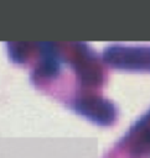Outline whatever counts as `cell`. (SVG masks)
<instances>
[{
	"label": "cell",
	"mask_w": 150,
	"mask_h": 158,
	"mask_svg": "<svg viewBox=\"0 0 150 158\" xmlns=\"http://www.w3.org/2000/svg\"><path fill=\"white\" fill-rule=\"evenodd\" d=\"M150 154V110L141 115L105 158H143Z\"/></svg>",
	"instance_id": "6da1fadb"
},
{
	"label": "cell",
	"mask_w": 150,
	"mask_h": 158,
	"mask_svg": "<svg viewBox=\"0 0 150 158\" xmlns=\"http://www.w3.org/2000/svg\"><path fill=\"white\" fill-rule=\"evenodd\" d=\"M102 59L118 69L150 72V46L113 44L104 49Z\"/></svg>",
	"instance_id": "7a4b0ae2"
}]
</instances>
